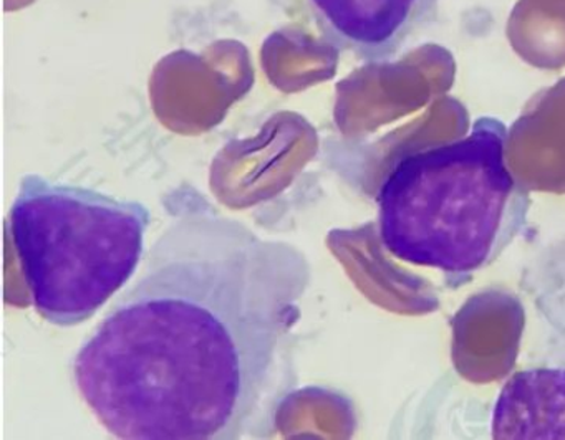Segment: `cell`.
Returning a JSON list of instances; mask_svg holds the SVG:
<instances>
[{
	"label": "cell",
	"instance_id": "cell-1",
	"mask_svg": "<svg viewBox=\"0 0 565 440\" xmlns=\"http://www.w3.org/2000/svg\"><path fill=\"white\" fill-rule=\"evenodd\" d=\"M168 211L137 280L78 347L74 383L118 439H241L302 318L312 265L200 192H174Z\"/></svg>",
	"mask_w": 565,
	"mask_h": 440
},
{
	"label": "cell",
	"instance_id": "cell-2",
	"mask_svg": "<svg viewBox=\"0 0 565 440\" xmlns=\"http://www.w3.org/2000/svg\"><path fill=\"white\" fill-rule=\"evenodd\" d=\"M508 128L476 119L465 138L403 154L380 185L383 247L461 285L489 267L524 227L529 194L505 162Z\"/></svg>",
	"mask_w": 565,
	"mask_h": 440
},
{
	"label": "cell",
	"instance_id": "cell-3",
	"mask_svg": "<svg viewBox=\"0 0 565 440\" xmlns=\"http://www.w3.org/2000/svg\"><path fill=\"white\" fill-rule=\"evenodd\" d=\"M150 224L141 202L24 175L11 234L38 313L62 328L90 320L137 273Z\"/></svg>",
	"mask_w": 565,
	"mask_h": 440
},
{
	"label": "cell",
	"instance_id": "cell-4",
	"mask_svg": "<svg viewBox=\"0 0 565 440\" xmlns=\"http://www.w3.org/2000/svg\"><path fill=\"white\" fill-rule=\"evenodd\" d=\"M323 40L369 63L395 58L431 25L441 0H306Z\"/></svg>",
	"mask_w": 565,
	"mask_h": 440
},
{
	"label": "cell",
	"instance_id": "cell-5",
	"mask_svg": "<svg viewBox=\"0 0 565 440\" xmlns=\"http://www.w3.org/2000/svg\"><path fill=\"white\" fill-rule=\"evenodd\" d=\"M492 439H565V367L515 373L492 409Z\"/></svg>",
	"mask_w": 565,
	"mask_h": 440
}]
</instances>
